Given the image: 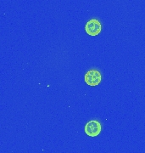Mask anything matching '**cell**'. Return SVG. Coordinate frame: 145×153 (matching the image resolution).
I'll list each match as a JSON object with an SVG mask.
<instances>
[{"instance_id":"cell-1","label":"cell","mask_w":145,"mask_h":153,"mask_svg":"<svg viewBox=\"0 0 145 153\" xmlns=\"http://www.w3.org/2000/svg\"><path fill=\"white\" fill-rule=\"evenodd\" d=\"M84 80L88 86L94 87V86L98 85L101 82L102 76H101V73L99 71L95 70V69H92V70H89L85 74Z\"/></svg>"},{"instance_id":"cell-3","label":"cell","mask_w":145,"mask_h":153,"mask_svg":"<svg viewBox=\"0 0 145 153\" xmlns=\"http://www.w3.org/2000/svg\"><path fill=\"white\" fill-rule=\"evenodd\" d=\"M102 31V25L97 19H91L85 25V32L89 36H97Z\"/></svg>"},{"instance_id":"cell-2","label":"cell","mask_w":145,"mask_h":153,"mask_svg":"<svg viewBox=\"0 0 145 153\" xmlns=\"http://www.w3.org/2000/svg\"><path fill=\"white\" fill-rule=\"evenodd\" d=\"M102 127L98 121L92 120L89 121L86 123L84 127V132L87 136L90 137H96L99 135L101 133Z\"/></svg>"}]
</instances>
